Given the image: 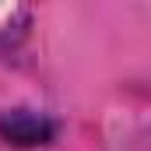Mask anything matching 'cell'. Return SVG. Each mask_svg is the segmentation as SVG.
I'll return each mask as SVG.
<instances>
[{
	"instance_id": "obj_1",
	"label": "cell",
	"mask_w": 151,
	"mask_h": 151,
	"mask_svg": "<svg viewBox=\"0 0 151 151\" xmlns=\"http://www.w3.org/2000/svg\"><path fill=\"white\" fill-rule=\"evenodd\" d=\"M56 134L53 119L32 109H11V113L0 116V137L14 148H39V144H49Z\"/></svg>"
}]
</instances>
